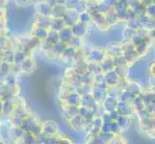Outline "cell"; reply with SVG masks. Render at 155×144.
Returning a JSON list of instances; mask_svg holds the SVG:
<instances>
[{
  "mask_svg": "<svg viewBox=\"0 0 155 144\" xmlns=\"http://www.w3.org/2000/svg\"><path fill=\"white\" fill-rule=\"evenodd\" d=\"M41 131L44 134L49 136V135H53L55 134V133L57 132V126L55 123H53V122H45V123L44 124V126H42L41 128Z\"/></svg>",
  "mask_w": 155,
  "mask_h": 144,
  "instance_id": "1",
  "label": "cell"
},
{
  "mask_svg": "<svg viewBox=\"0 0 155 144\" xmlns=\"http://www.w3.org/2000/svg\"><path fill=\"white\" fill-rule=\"evenodd\" d=\"M126 120H127V117L126 116H120L117 118V123L119 124L120 128H125L128 126L129 123H126Z\"/></svg>",
  "mask_w": 155,
  "mask_h": 144,
  "instance_id": "2",
  "label": "cell"
},
{
  "mask_svg": "<svg viewBox=\"0 0 155 144\" xmlns=\"http://www.w3.org/2000/svg\"><path fill=\"white\" fill-rule=\"evenodd\" d=\"M110 144H122V141L120 140L119 138L113 137V138H112V140L110 141Z\"/></svg>",
  "mask_w": 155,
  "mask_h": 144,
  "instance_id": "5",
  "label": "cell"
},
{
  "mask_svg": "<svg viewBox=\"0 0 155 144\" xmlns=\"http://www.w3.org/2000/svg\"><path fill=\"white\" fill-rule=\"evenodd\" d=\"M88 144H95V142H94H94L92 141V142H90V143H88Z\"/></svg>",
  "mask_w": 155,
  "mask_h": 144,
  "instance_id": "6",
  "label": "cell"
},
{
  "mask_svg": "<svg viewBox=\"0 0 155 144\" xmlns=\"http://www.w3.org/2000/svg\"><path fill=\"white\" fill-rule=\"evenodd\" d=\"M57 144H71V142H69V138L68 139H67V138H60L57 141Z\"/></svg>",
  "mask_w": 155,
  "mask_h": 144,
  "instance_id": "4",
  "label": "cell"
},
{
  "mask_svg": "<svg viewBox=\"0 0 155 144\" xmlns=\"http://www.w3.org/2000/svg\"><path fill=\"white\" fill-rule=\"evenodd\" d=\"M109 126H110V132L113 133V134H115V133H119V130L120 129L119 124H117V122H115V121H112L111 123L109 124Z\"/></svg>",
  "mask_w": 155,
  "mask_h": 144,
  "instance_id": "3",
  "label": "cell"
},
{
  "mask_svg": "<svg viewBox=\"0 0 155 144\" xmlns=\"http://www.w3.org/2000/svg\"><path fill=\"white\" fill-rule=\"evenodd\" d=\"M0 144H4V143L3 142H0Z\"/></svg>",
  "mask_w": 155,
  "mask_h": 144,
  "instance_id": "7",
  "label": "cell"
}]
</instances>
